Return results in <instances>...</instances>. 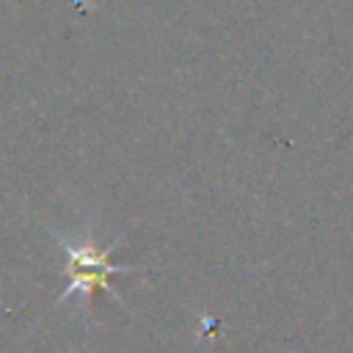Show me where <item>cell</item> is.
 Here are the masks:
<instances>
[{
  "label": "cell",
  "mask_w": 353,
  "mask_h": 353,
  "mask_svg": "<svg viewBox=\"0 0 353 353\" xmlns=\"http://www.w3.org/2000/svg\"><path fill=\"white\" fill-rule=\"evenodd\" d=\"M52 237L63 245V251H66V256H69V265H66L69 287L61 292L58 303H63V301H69V298L77 295L80 303L88 306V301H91V295H94L97 290L113 292V290H110V276L132 273V270H135V268H130V265H113V262H110V251L116 248V243L99 248V243H97L91 234H85V237L52 234Z\"/></svg>",
  "instance_id": "6da1fadb"
}]
</instances>
